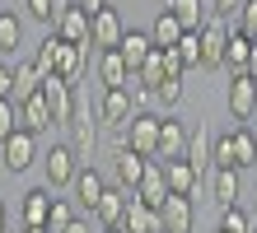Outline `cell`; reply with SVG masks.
I'll list each match as a JSON object with an SVG mask.
<instances>
[{
	"label": "cell",
	"instance_id": "cell-1",
	"mask_svg": "<svg viewBox=\"0 0 257 233\" xmlns=\"http://www.w3.org/2000/svg\"><path fill=\"white\" fill-rule=\"evenodd\" d=\"M159 112H136L131 117V126L122 131L126 135V145L136 149V154H141V159H159Z\"/></svg>",
	"mask_w": 257,
	"mask_h": 233
},
{
	"label": "cell",
	"instance_id": "cell-23",
	"mask_svg": "<svg viewBox=\"0 0 257 233\" xmlns=\"http://www.w3.org/2000/svg\"><path fill=\"white\" fill-rule=\"evenodd\" d=\"M164 10H169L187 33H201L206 28V0H164Z\"/></svg>",
	"mask_w": 257,
	"mask_h": 233
},
{
	"label": "cell",
	"instance_id": "cell-13",
	"mask_svg": "<svg viewBox=\"0 0 257 233\" xmlns=\"http://www.w3.org/2000/svg\"><path fill=\"white\" fill-rule=\"evenodd\" d=\"M187 140H192V131H187L178 117L164 112V121H159V159H164V163L187 159Z\"/></svg>",
	"mask_w": 257,
	"mask_h": 233
},
{
	"label": "cell",
	"instance_id": "cell-42",
	"mask_svg": "<svg viewBox=\"0 0 257 233\" xmlns=\"http://www.w3.org/2000/svg\"><path fill=\"white\" fill-rule=\"evenodd\" d=\"M210 10H215V19H234L243 10V0H210Z\"/></svg>",
	"mask_w": 257,
	"mask_h": 233
},
{
	"label": "cell",
	"instance_id": "cell-25",
	"mask_svg": "<svg viewBox=\"0 0 257 233\" xmlns=\"http://www.w3.org/2000/svg\"><path fill=\"white\" fill-rule=\"evenodd\" d=\"M84 56H89V47H75V42H61L56 47V75H61V80H80L84 75Z\"/></svg>",
	"mask_w": 257,
	"mask_h": 233
},
{
	"label": "cell",
	"instance_id": "cell-20",
	"mask_svg": "<svg viewBox=\"0 0 257 233\" xmlns=\"http://www.w3.org/2000/svg\"><path fill=\"white\" fill-rule=\"evenodd\" d=\"M117 52H122V61H126L131 75H136V70L150 61V52H155V38L141 33V28H126V38H122V47H117Z\"/></svg>",
	"mask_w": 257,
	"mask_h": 233
},
{
	"label": "cell",
	"instance_id": "cell-31",
	"mask_svg": "<svg viewBox=\"0 0 257 233\" xmlns=\"http://www.w3.org/2000/svg\"><path fill=\"white\" fill-rule=\"evenodd\" d=\"M229 135H234V168L243 173V168H252V163H257V135H252L248 126H234Z\"/></svg>",
	"mask_w": 257,
	"mask_h": 233
},
{
	"label": "cell",
	"instance_id": "cell-22",
	"mask_svg": "<svg viewBox=\"0 0 257 233\" xmlns=\"http://www.w3.org/2000/svg\"><path fill=\"white\" fill-rule=\"evenodd\" d=\"M164 173H169V191H173V196H196V186H201V173H196L187 159L164 163Z\"/></svg>",
	"mask_w": 257,
	"mask_h": 233
},
{
	"label": "cell",
	"instance_id": "cell-34",
	"mask_svg": "<svg viewBox=\"0 0 257 233\" xmlns=\"http://www.w3.org/2000/svg\"><path fill=\"white\" fill-rule=\"evenodd\" d=\"M173 52H178V61H183V70H196V66H201V33H183V42H178Z\"/></svg>",
	"mask_w": 257,
	"mask_h": 233
},
{
	"label": "cell",
	"instance_id": "cell-4",
	"mask_svg": "<svg viewBox=\"0 0 257 233\" xmlns=\"http://www.w3.org/2000/svg\"><path fill=\"white\" fill-rule=\"evenodd\" d=\"M122 38H126V28H122V14L112 5L103 14H94V24H89V47H94V52H117Z\"/></svg>",
	"mask_w": 257,
	"mask_h": 233
},
{
	"label": "cell",
	"instance_id": "cell-9",
	"mask_svg": "<svg viewBox=\"0 0 257 233\" xmlns=\"http://www.w3.org/2000/svg\"><path fill=\"white\" fill-rule=\"evenodd\" d=\"M169 196H173V191H169V173H164V159H150V163H145L141 186H136V200H141V205H150V210H159Z\"/></svg>",
	"mask_w": 257,
	"mask_h": 233
},
{
	"label": "cell",
	"instance_id": "cell-19",
	"mask_svg": "<svg viewBox=\"0 0 257 233\" xmlns=\"http://www.w3.org/2000/svg\"><path fill=\"white\" fill-rule=\"evenodd\" d=\"M52 186H33V191H24V228H47V214H52V200L47 196Z\"/></svg>",
	"mask_w": 257,
	"mask_h": 233
},
{
	"label": "cell",
	"instance_id": "cell-41",
	"mask_svg": "<svg viewBox=\"0 0 257 233\" xmlns=\"http://www.w3.org/2000/svg\"><path fill=\"white\" fill-rule=\"evenodd\" d=\"M215 168H234V135H215Z\"/></svg>",
	"mask_w": 257,
	"mask_h": 233
},
{
	"label": "cell",
	"instance_id": "cell-16",
	"mask_svg": "<svg viewBox=\"0 0 257 233\" xmlns=\"http://www.w3.org/2000/svg\"><path fill=\"white\" fill-rule=\"evenodd\" d=\"M89 24H94V14H84L80 5H70L61 19L52 24V33L61 38V42H75V47H89Z\"/></svg>",
	"mask_w": 257,
	"mask_h": 233
},
{
	"label": "cell",
	"instance_id": "cell-44",
	"mask_svg": "<svg viewBox=\"0 0 257 233\" xmlns=\"http://www.w3.org/2000/svg\"><path fill=\"white\" fill-rule=\"evenodd\" d=\"M75 5H80L84 14H103V10H108V0H75Z\"/></svg>",
	"mask_w": 257,
	"mask_h": 233
},
{
	"label": "cell",
	"instance_id": "cell-43",
	"mask_svg": "<svg viewBox=\"0 0 257 233\" xmlns=\"http://www.w3.org/2000/svg\"><path fill=\"white\" fill-rule=\"evenodd\" d=\"M0 98H14V66L0 61Z\"/></svg>",
	"mask_w": 257,
	"mask_h": 233
},
{
	"label": "cell",
	"instance_id": "cell-17",
	"mask_svg": "<svg viewBox=\"0 0 257 233\" xmlns=\"http://www.w3.org/2000/svg\"><path fill=\"white\" fill-rule=\"evenodd\" d=\"M19 117H24V126L33 131V135H42V131H52V126H56V117H52V103L42 98V89L33 93V98H24V103H19Z\"/></svg>",
	"mask_w": 257,
	"mask_h": 233
},
{
	"label": "cell",
	"instance_id": "cell-10",
	"mask_svg": "<svg viewBox=\"0 0 257 233\" xmlns=\"http://www.w3.org/2000/svg\"><path fill=\"white\" fill-rule=\"evenodd\" d=\"M66 145L75 154H94V145H98V121L89 117V107H75V112H70V121H66Z\"/></svg>",
	"mask_w": 257,
	"mask_h": 233
},
{
	"label": "cell",
	"instance_id": "cell-45",
	"mask_svg": "<svg viewBox=\"0 0 257 233\" xmlns=\"http://www.w3.org/2000/svg\"><path fill=\"white\" fill-rule=\"evenodd\" d=\"M66 233H94V228H89V219H70V228Z\"/></svg>",
	"mask_w": 257,
	"mask_h": 233
},
{
	"label": "cell",
	"instance_id": "cell-48",
	"mask_svg": "<svg viewBox=\"0 0 257 233\" xmlns=\"http://www.w3.org/2000/svg\"><path fill=\"white\" fill-rule=\"evenodd\" d=\"M28 233H47V228H28Z\"/></svg>",
	"mask_w": 257,
	"mask_h": 233
},
{
	"label": "cell",
	"instance_id": "cell-30",
	"mask_svg": "<svg viewBox=\"0 0 257 233\" xmlns=\"http://www.w3.org/2000/svg\"><path fill=\"white\" fill-rule=\"evenodd\" d=\"M183 33H187V28L178 24V19H173L169 10H159V19H155V28H150V38H155V47H164V52H173V47L183 42Z\"/></svg>",
	"mask_w": 257,
	"mask_h": 233
},
{
	"label": "cell",
	"instance_id": "cell-11",
	"mask_svg": "<svg viewBox=\"0 0 257 233\" xmlns=\"http://www.w3.org/2000/svg\"><path fill=\"white\" fill-rule=\"evenodd\" d=\"M131 200H136V191H126V186H108V191L98 196V205H94V219H98L103 228H122Z\"/></svg>",
	"mask_w": 257,
	"mask_h": 233
},
{
	"label": "cell",
	"instance_id": "cell-38",
	"mask_svg": "<svg viewBox=\"0 0 257 233\" xmlns=\"http://www.w3.org/2000/svg\"><path fill=\"white\" fill-rule=\"evenodd\" d=\"M229 28L234 33H243V38H252L257 42V0H243V10L229 19Z\"/></svg>",
	"mask_w": 257,
	"mask_h": 233
},
{
	"label": "cell",
	"instance_id": "cell-7",
	"mask_svg": "<svg viewBox=\"0 0 257 233\" xmlns=\"http://www.w3.org/2000/svg\"><path fill=\"white\" fill-rule=\"evenodd\" d=\"M229 38H234L229 19H206V28H201V66L206 70L224 66V47H229Z\"/></svg>",
	"mask_w": 257,
	"mask_h": 233
},
{
	"label": "cell",
	"instance_id": "cell-24",
	"mask_svg": "<svg viewBox=\"0 0 257 233\" xmlns=\"http://www.w3.org/2000/svg\"><path fill=\"white\" fill-rule=\"evenodd\" d=\"M98 80H103V89H126L131 66L122 61V52H98Z\"/></svg>",
	"mask_w": 257,
	"mask_h": 233
},
{
	"label": "cell",
	"instance_id": "cell-35",
	"mask_svg": "<svg viewBox=\"0 0 257 233\" xmlns=\"http://www.w3.org/2000/svg\"><path fill=\"white\" fill-rule=\"evenodd\" d=\"M66 10H70V0H28V14H33L38 24H56Z\"/></svg>",
	"mask_w": 257,
	"mask_h": 233
},
{
	"label": "cell",
	"instance_id": "cell-32",
	"mask_svg": "<svg viewBox=\"0 0 257 233\" xmlns=\"http://www.w3.org/2000/svg\"><path fill=\"white\" fill-rule=\"evenodd\" d=\"M220 233H257V219L243 205H224L220 210Z\"/></svg>",
	"mask_w": 257,
	"mask_h": 233
},
{
	"label": "cell",
	"instance_id": "cell-2",
	"mask_svg": "<svg viewBox=\"0 0 257 233\" xmlns=\"http://www.w3.org/2000/svg\"><path fill=\"white\" fill-rule=\"evenodd\" d=\"M33 159H38V135L28 131V126H19L5 145H0V163H5V173H24V168H33Z\"/></svg>",
	"mask_w": 257,
	"mask_h": 233
},
{
	"label": "cell",
	"instance_id": "cell-40",
	"mask_svg": "<svg viewBox=\"0 0 257 233\" xmlns=\"http://www.w3.org/2000/svg\"><path fill=\"white\" fill-rule=\"evenodd\" d=\"M70 219H75V210L66 205L61 196H56V200H52V214H47V233H66V228H70Z\"/></svg>",
	"mask_w": 257,
	"mask_h": 233
},
{
	"label": "cell",
	"instance_id": "cell-12",
	"mask_svg": "<svg viewBox=\"0 0 257 233\" xmlns=\"http://www.w3.org/2000/svg\"><path fill=\"white\" fill-rule=\"evenodd\" d=\"M145 163H150V159H141V154H136L126 140H122V145L112 149V177H117V186L136 191V186H141V177H145Z\"/></svg>",
	"mask_w": 257,
	"mask_h": 233
},
{
	"label": "cell",
	"instance_id": "cell-36",
	"mask_svg": "<svg viewBox=\"0 0 257 233\" xmlns=\"http://www.w3.org/2000/svg\"><path fill=\"white\" fill-rule=\"evenodd\" d=\"M178 98H183V80H164V84L155 89V112H159V117H164V112H173Z\"/></svg>",
	"mask_w": 257,
	"mask_h": 233
},
{
	"label": "cell",
	"instance_id": "cell-46",
	"mask_svg": "<svg viewBox=\"0 0 257 233\" xmlns=\"http://www.w3.org/2000/svg\"><path fill=\"white\" fill-rule=\"evenodd\" d=\"M0 233H10V214H5V200H0Z\"/></svg>",
	"mask_w": 257,
	"mask_h": 233
},
{
	"label": "cell",
	"instance_id": "cell-39",
	"mask_svg": "<svg viewBox=\"0 0 257 233\" xmlns=\"http://www.w3.org/2000/svg\"><path fill=\"white\" fill-rule=\"evenodd\" d=\"M19 126H24L19 103H14V98H0V145H5V140H10L14 131H19Z\"/></svg>",
	"mask_w": 257,
	"mask_h": 233
},
{
	"label": "cell",
	"instance_id": "cell-47",
	"mask_svg": "<svg viewBox=\"0 0 257 233\" xmlns=\"http://www.w3.org/2000/svg\"><path fill=\"white\" fill-rule=\"evenodd\" d=\"M98 233H126V228H98Z\"/></svg>",
	"mask_w": 257,
	"mask_h": 233
},
{
	"label": "cell",
	"instance_id": "cell-33",
	"mask_svg": "<svg viewBox=\"0 0 257 233\" xmlns=\"http://www.w3.org/2000/svg\"><path fill=\"white\" fill-rule=\"evenodd\" d=\"M24 42V24L14 10H0V52H14V47Z\"/></svg>",
	"mask_w": 257,
	"mask_h": 233
},
{
	"label": "cell",
	"instance_id": "cell-8",
	"mask_svg": "<svg viewBox=\"0 0 257 233\" xmlns=\"http://www.w3.org/2000/svg\"><path fill=\"white\" fill-rule=\"evenodd\" d=\"M229 117H234V126H248L257 117V80H248V75L229 80Z\"/></svg>",
	"mask_w": 257,
	"mask_h": 233
},
{
	"label": "cell",
	"instance_id": "cell-18",
	"mask_svg": "<svg viewBox=\"0 0 257 233\" xmlns=\"http://www.w3.org/2000/svg\"><path fill=\"white\" fill-rule=\"evenodd\" d=\"M70 191H75V200H80V205L94 214V205H98V196L108 191V182L98 177V168H80V173H75V182H70Z\"/></svg>",
	"mask_w": 257,
	"mask_h": 233
},
{
	"label": "cell",
	"instance_id": "cell-14",
	"mask_svg": "<svg viewBox=\"0 0 257 233\" xmlns=\"http://www.w3.org/2000/svg\"><path fill=\"white\" fill-rule=\"evenodd\" d=\"M70 89H75V84H70V80H61V75H47V80H42V98L52 103V117H56V126H66V121H70V112L80 107Z\"/></svg>",
	"mask_w": 257,
	"mask_h": 233
},
{
	"label": "cell",
	"instance_id": "cell-6",
	"mask_svg": "<svg viewBox=\"0 0 257 233\" xmlns=\"http://www.w3.org/2000/svg\"><path fill=\"white\" fill-rule=\"evenodd\" d=\"M131 117H136V107H131V98H126V89H103V93H98V121H103L108 131H126Z\"/></svg>",
	"mask_w": 257,
	"mask_h": 233
},
{
	"label": "cell",
	"instance_id": "cell-21",
	"mask_svg": "<svg viewBox=\"0 0 257 233\" xmlns=\"http://www.w3.org/2000/svg\"><path fill=\"white\" fill-rule=\"evenodd\" d=\"M187 163H192L201 177L215 168V140H210V131H206V126H201V131H192V140H187Z\"/></svg>",
	"mask_w": 257,
	"mask_h": 233
},
{
	"label": "cell",
	"instance_id": "cell-28",
	"mask_svg": "<svg viewBox=\"0 0 257 233\" xmlns=\"http://www.w3.org/2000/svg\"><path fill=\"white\" fill-rule=\"evenodd\" d=\"M122 228H126V233H164V224H159V210L141 205V200H131V205H126V219H122Z\"/></svg>",
	"mask_w": 257,
	"mask_h": 233
},
{
	"label": "cell",
	"instance_id": "cell-3",
	"mask_svg": "<svg viewBox=\"0 0 257 233\" xmlns=\"http://www.w3.org/2000/svg\"><path fill=\"white\" fill-rule=\"evenodd\" d=\"M75 173H80V159H75L70 145H52L47 154H42V182L47 186H70Z\"/></svg>",
	"mask_w": 257,
	"mask_h": 233
},
{
	"label": "cell",
	"instance_id": "cell-37",
	"mask_svg": "<svg viewBox=\"0 0 257 233\" xmlns=\"http://www.w3.org/2000/svg\"><path fill=\"white\" fill-rule=\"evenodd\" d=\"M56 47H61V38H56V33H47V38L38 42L33 61H38V70H42V75H56Z\"/></svg>",
	"mask_w": 257,
	"mask_h": 233
},
{
	"label": "cell",
	"instance_id": "cell-27",
	"mask_svg": "<svg viewBox=\"0 0 257 233\" xmlns=\"http://www.w3.org/2000/svg\"><path fill=\"white\" fill-rule=\"evenodd\" d=\"M42 80H47V75L38 70V61H19V66H14V103L33 98V93L42 89Z\"/></svg>",
	"mask_w": 257,
	"mask_h": 233
},
{
	"label": "cell",
	"instance_id": "cell-15",
	"mask_svg": "<svg viewBox=\"0 0 257 233\" xmlns=\"http://www.w3.org/2000/svg\"><path fill=\"white\" fill-rule=\"evenodd\" d=\"M159 224H164V233H192V224H196L192 196H169L159 205Z\"/></svg>",
	"mask_w": 257,
	"mask_h": 233
},
{
	"label": "cell",
	"instance_id": "cell-5",
	"mask_svg": "<svg viewBox=\"0 0 257 233\" xmlns=\"http://www.w3.org/2000/svg\"><path fill=\"white\" fill-rule=\"evenodd\" d=\"M136 75H141V84L159 89L164 80H183L187 70H183V61H178V52H164V47H155V52H150V61H145Z\"/></svg>",
	"mask_w": 257,
	"mask_h": 233
},
{
	"label": "cell",
	"instance_id": "cell-26",
	"mask_svg": "<svg viewBox=\"0 0 257 233\" xmlns=\"http://www.w3.org/2000/svg\"><path fill=\"white\" fill-rule=\"evenodd\" d=\"M210 191H215V200H220V210L224 205H238V168H210Z\"/></svg>",
	"mask_w": 257,
	"mask_h": 233
},
{
	"label": "cell",
	"instance_id": "cell-29",
	"mask_svg": "<svg viewBox=\"0 0 257 233\" xmlns=\"http://www.w3.org/2000/svg\"><path fill=\"white\" fill-rule=\"evenodd\" d=\"M248 61H252V38L234 33L229 47H224V70H229V80L234 75H248Z\"/></svg>",
	"mask_w": 257,
	"mask_h": 233
}]
</instances>
